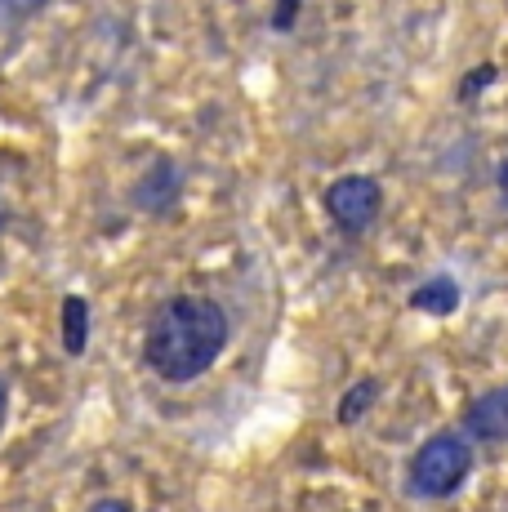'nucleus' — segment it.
Wrapping results in <instances>:
<instances>
[{"label": "nucleus", "mask_w": 508, "mask_h": 512, "mask_svg": "<svg viewBox=\"0 0 508 512\" xmlns=\"http://www.w3.org/2000/svg\"><path fill=\"white\" fill-rule=\"evenodd\" d=\"M375 397H379V383H375V379H361L357 388L348 392L344 401H339V423H357V419H361V410H366Z\"/></svg>", "instance_id": "8"}, {"label": "nucleus", "mask_w": 508, "mask_h": 512, "mask_svg": "<svg viewBox=\"0 0 508 512\" xmlns=\"http://www.w3.org/2000/svg\"><path fill=\"white\" fill-rule=\"evenodd\" d=\"M495 81V67H482V72H473L464 85H459V98H473V90H482V85Z\"/></svg>", "instance_id": "11"}, {"label": "nucleus", "mask_w": 508, "mask_h": 512, "mask_svg": "<svg viewBox=\"0 0 508 512\" xmlns=\"http://www.w3.org/2000/svg\"><path fill=\"white\" fill-rule=\"evenodd\" d=\"M410 308L433 312V317H451V312L459 308V285H455L451 277H433V281H424L415 294H410Z\"/></svg>", "instance_id": "7"}, {"label": "nucleus", "mask_w": 508, "mask_h": 512, "mask_svg": "<svg viewBox=\"0 0 508 512\" xmlns=\"http://www.w3.org/2000/svg\"><path fill=\"white\" fill-rule=\"evenodd\" d=\"M90 512H134V508L125 504V499H99V504H94Z\"/></svg>", "instance_id": "12"}, {"label": "nucleus", "mask_w": 508, "mask_h": 512, "mask_svg": "<svg viewBox=\"0 0 508 512\" xmlns=\"http://www.w3.org/2000/svg\"><path fill=\"white\" fill-rule=\"evenodd\" d=\"M468 472H473V450H468V441L442 432V437H428L424 446L415 450L410 486H415L424 499H446L464 486Z\"/></svg>", "instance_id": "2"}, {"label": "nucleus", "mask_w": 508, "mask_h": 512, "mask_svg": "<svg viewBox=\"0 0 508 512\" xmlns=\"http://www.w3.org/2000/svg\"><path fill=\"white\" fill-rule=\"evenodd\" d=\"M468 432L477 441H508V388H491L468 406Z\"/></svg>", "instance_id": "4"}, {"label": "nucleus", "mask_w": 508, "mask_h": 512, "mask_svg": "<svg viewBox=\"0 0 508 512\" xmlns=\"http://www.w3.org/2000/svg\"><path fill=\"white\" fill-rule=\"evenodd\" d=\"M500 196L508 201V156H504V165H500Z\"/></svg>", "instance_id": "14"}, {"label": "nucleus", "mask_w": 508, "mask_h": 512, "mask_svg": "<svg viewBox=\"0 0 508 512\" xmlns=\"http://www.w3.org/2000/svg\"><path fill=\"white\" fill-rule=\"evenodd\" d=\"M36 9H45V0H0V14L5 18H27Z\"/></svg>", "instance_id": "10"}, {"label": "nucleus", "mask_w": 508, "mask_h": 512, "mask_svg": "<svg viewBox=\"0 0 508 512\" xmlns=\"http://www.w3.org/2000/svg\"><path fill=\"white\" fill-rule=\"evenodd\" d=\"M379 205H384V192L366 174H344L326 187V214L344 232H366L379 219Z\"/></svg>", "instance_id": "3"}, {"label": "nucleus", "mask_w": 508, "mask_h": 512, "mask_svg": "<svg viewBox=\"0 0 508 512\" xmlns=\"http://www.w3.org/2000/svg\"><path fill=\"white\" fill-rule=\"evenodd\" d=\"M85 343H90V303L81 294H67L63 299V352L67 357H81Z\"/></svg>", "instance_id": "6"}, {"label": "nucleus", "mask_w": 508, "mask_h": 512, "mask_svg": "<svg viewBox=\"0 0 508 512\" xmlns=\"http://www.w3.org/2000/svg\"><path fill=\"white\" fill-rule=\"evenodd\" d=\"M299 5H304V0H277V14H272V27H277V32H290V27H295Z\"/></svg>", "instance_id": "9"}, {"label": "nucleus", "mask_w": 508, "mask_h": 512, "mask_svg": "<svg viewBox=\"0 0 508 512\" xmlns=\"http://www.w3.org/2000/svg\"><path fill=\"white\" fill-rule=\"evenodd\" d=\"M5 410H9V383L0 379V423H5Z\"/></svg>", "instance_id": "13"}, {"label": "nucleus", "mask_w": 508, "mask_h": 512, "mask_svg": "<svg viewBox=\"0 0 508 512\" xmlns=\"http://www.w3.org/2000/svg\"><path fill=\"white\" fill-rule=\"evenodd\" d=\"M139 205L143 210H170V201L179 196V170H174L170 161H156L148 174H143V183H139Z\"/></svg>", "instance_id": "5"}, {"label": "nucleus", "mask_w": 508, "mask_h": 512, "mask_svg": "<svg viewBox=\"0 0 508 512\" xmlns=\"http://www.w3.org/2000/svg\"><path fill=\"white\" fill-rule=\"evenodd\" d=\"M223 343H228V317L219 303L201 294H179L161 303L148 321L143 357L165 383H192L219 361Z\"/></svg>", "instance_id": "1"}]
</instances>
